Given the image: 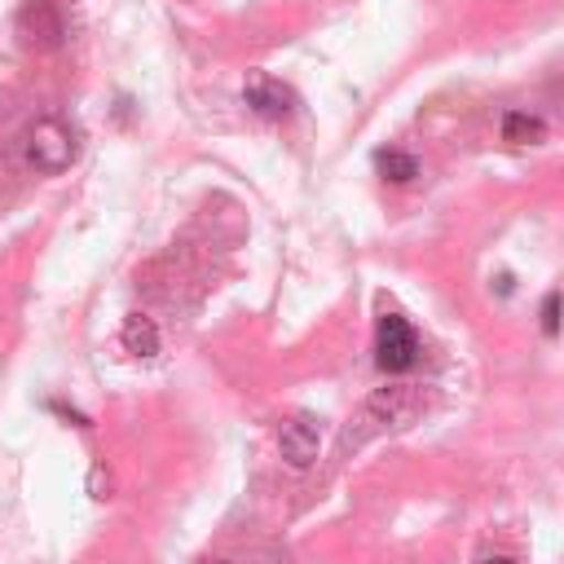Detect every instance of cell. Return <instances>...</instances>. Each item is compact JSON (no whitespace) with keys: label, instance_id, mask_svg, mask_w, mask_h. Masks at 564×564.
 <instances>
[{"label":"cell","instance_id":"obj_10","mask_svg":"<svg viewBox=\"0 0 564 564\" xmlns=\"http://www.w3.org/2000/svg\"><path fill=\"white\" fill-rule=\"evenodd\" d=\"M542 330L551 339L560 335V291H546V300H542Z\"/></svg>","mask_w":564,"mask_h":564},{"label":"cell","instance_id":"obj_3","mask_svg":"<svg viewBox=\"0 0 564 564\" xmlns=\"http://www.w3.org/2000/svg\"><path fill=\"white\" fill-rule=\"evenodd\" d=\"M375 361L388 375H401L419 361V335L401 313H383L375 326Z\"/></svg>","mask_w":564,"mask_h":564},{"label":"cell","instance_id":"obj_1","mask_svg":"<svg viewBox=\"0 0 564 564\" xmlns=\"http://www.w3.org/2000/svg\"><path fill=\"white\" fill-rule=\"evenodd\" d=\"M75 154H79V141H75V132H70L57 115H40V119L22 132V159H26V167H35V172H44V176L66 172V167L75 163Z\"/></svg>","mask_w":564,"mask_h":564},{"label":"cell","instance_id":"obj_6","mask_svg":"<svg viewBox=\"0 0 564 564\" xmlns=\"http://www.w3.org/2000/svg\"><path fill=\"white\" fill-rule=\"evenodd\" d=\"M242 97H247V106H251L256 115H264V119H286V115L295 110V93H291L282 79H273V75H251L247 88H242Z\"/></svg>","mask_w":564,"mask_h":564},{"label":"cell","instance_id":"obj_4","mask_svg":"<svg viewBox=\"0 0 564 564\" xmlns=\"http://www.w3.org/2000/svg\"><path fill=\"white\" fill-rule=\"evenodd\" d=\"M18 31L40 44V48H57L66 40V13L57 0H22L18 9Z\"/></svg>","mask_w":564,"mask_h":564},{"label":"cell","instance_id":"obj_9","mask_svg":"<svg viewBox=\"0 0 564 564\" xmlns=\"http://www.w3.org/2000/svg\"><path fill=\"white\" fill-rule=\"evenodd\" d=\"M375 167H379L383 181H397V185L419 176V163H414V154H405V150H379V154H375Z\"/></svg>","mask_w":564,"mask_h":564},{"label":"cell","instance_id":"obj_8","mask_svg":"<svg viewBox=\"0 0 564 564\" xmlns=\"http://www.w3.org/2000/svg\"><path fill=\"white\" fill-rule=\"evenodd\" d=\"M542 137H546V123L538 115H529V110H507L502 115V141H511V145H538Z\"/></svg>","mask_w":564,"mask_h":564},{"label":"cell","instance_id":"obj_12","mask_svg":"<svg viewBox=\"0 0 564 564\" xmlns=\"http://www.w3.org/2000/svg\"><path fill=\"white\" fill-rule=\"evenodd\" d=\"M194 564H225V560H216V555H203V560H194Z\"/></svg>","mask_w":564,"mask_h":564},{"label":"cell","instance_id":"obj_5","mask_svg":"<svg viewBox=\"0 0 564 564\" xmlns=\"http://www.w3.org/2000/svg\"><path fill=\"white\" fill-rule=\"evenodd\" d=\"M317 445H322V436H317V419L313 414H295V419H286L278 427V454L295 471H304V467L317 463Z\"/></svg>","mask_w":564,"mask_h":564},{"label":"cell","instance_id":"obj_11","mask_svg":"<svg viewBox=\"0 0 564 564\" xmlns=\"http://www.w3.org/2000/svg\"><path fill=\"white\" fill-rule=\"evenodd\" d=\"M480 564H516V560H507V555H489V560H480Z\"/></svg>","mask_w":564,"mask_h":564},{"label":"cell","instance_id":"obj_2","mask_svg":"<svg viewBox=\"0 0 564 564\" xmlns=\"http://www.w3.org/2000/svg\"><path fill=\"white\" fill-rule=\"evenodd\" d=\"M419 410V388L414 383H388V388H375L361 405V432L357 436H344V445H361L370 432H383V427H401L410 423Z\"/></svg>","mask_w":564,"mask_h":564},{"label":"cell","instance_id":"obj_7","mask_svg":"<svg viewBox=\"0 0 564 564\" xmlns=\"http://www.w3.org/2000/svg\"><path fill=\"white\" fill-rule=\"evenodd\" d=\"M119 344H123V352H132V357H154V352H159V326H154L145 313H128L123 326H119Z\"/></svg>","mask_w":564,"mask_h":564}]
</instances>
